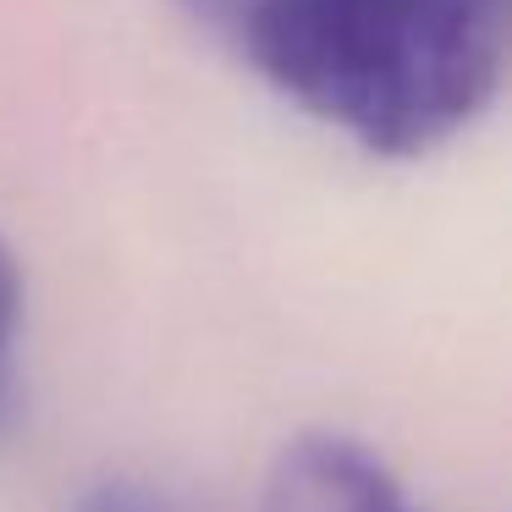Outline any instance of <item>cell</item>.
<instances>
[{
	"label": "cell",
	"instance_id": "5b68a950",
	"mask_svg": "<svg viewBox=\"0 0 512 512\" xmlns=\"http://www.w3.org/2000/svg\"><path fill=\"white\" fill-rule=\"evenodd\" d=\"M193 6H199V12H210V17H232V23H237V12H243L248 0H193Z\"/></svg>",
	"mask_w": 512,
	"mask_h": 512
},
{
	"label": "cell",
	"instance_id": "6da1fadb",
	"mask_svg": "<svg viewBox=\"0 0 512 512\" xmlns=\"http://www.w3.org/2000/svg\"><path fill=\"white\" fill-rule=\"evenodd\" d=\"M512 0H248L243 50L292 105L408 160L485 116Z\"/></svg>",
	"mask_w": 512,
	"mask_h": 512
},
{
	"label": "cell",
	"instance_id": "7a4b0ae2",
	"mask_svg": "<svg viewBox=\"0 0 512 512\" xmlns=\"http://www.w3.org/2000/svg\"><path fill=\"white\" fill-rule=\"evenodd\" d=\"M259 512H419L391 468L347 435H298L276 457Z\"/></svg>",
	"mask_w": 512,
	"mask_h": 512
},
{
	"label": "cell",
	"instance_id": "277c9868",
	"mask_svg": "<svg viewBox=\"0 0 512 512\" xmlns=\"http://www.w3.org/2000/svg\"><path fill=\"white\" fill-rule=\"evenodd\" d=\"M17 320H23V276H17L12 248L0 243V375H6V353L17 342Z\"/></svg>",
	"mask_w": 512,
	"mask_h": 512
},
{
	"label": "cell",
	"instance_id": "3957f363",
	"mask_svg": "<svg viewBox=\"0 0 512 512\" xmlns=\"http://www.w3.org/2000/svg\"><path fill=\"white\" fill-rule=\"evenodd\" d=\"M78 512H171V501L144 490V485H133V479H111V485L89 490L78 501Z\"/></svg>",
	"mask_w": 512,
	"mask_h": 512
}]
</instances>
